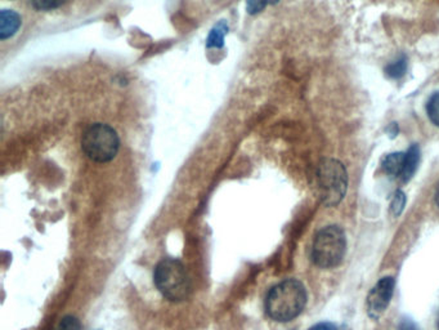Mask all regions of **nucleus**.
I'll return each mask as SVG.
<instances>
[{"label": "nucleus", "mask_w": 439, "mask_h": 330, "mask_svg": "<svg viewBox=\"0 0 439 330\" xmlns=\"http://www.w3.org/2000/svg\"><path fill=\"white\" fill-rule=\"evenodd\" d=\"M307 305V290L302 281L288 279L274 285L266 298V311L271 319L288 323L300 315Z\"/></svg>", "instance_id": "f257e3e1"}, {"label": "nucleus", "mask_w": 439, "mask_h": 330, "mask_svg": "<svg viewBox=\"0 0 439 330\" xmlns=\"http://www.w3.org/2000/svg\"><path fill=\"white\" fill-rule=\"evenodd\" d=\"M153 281L158 292L169 301H185L191 293V280L180 259L160 261L153 273Z\"/></svg>", "instance_id": "f03ea898"}, {"label": "nucleus", "mask_w": 439, "mask_h": 330, "mask_svg": "<svg viewBox=\"0 0 439 330\" xmlns=\"http://www.w3.org/2000/svg\"><path fill=\"white\" fill-rule=\"evenodd\" d=\"M317 185L320 200L324 207H336L348 190L346 166L336 159H324L317 169Z\"/></svg>", "instance_id": "7ed1b4c3"}, {"label": "nucleus", "mask_w": 439, "mask_h": 330, "mask_svg": "<svg viewBox=\"0 0 439 330\" xmlns=\"http://www.w3.org/2000/svg\"><path fill=\"white\" fill-rule=\"evenodd\" d=\"M346 251V232L339 226H327L315 237L312 259L321 268H334L341 263Z\"/></svg>", "instance_id": "20e7f679"}, {"label": "nucleus", "mask_w": 439, "mask_h": 330, "mask_svg": "<svg viewBox=\"0 0 439 330\" xmlns=\"http://www.w3.org/2000/svg\"><path fill=\"white\" fill-rule=\"evenodd\" d=\"M81 149L88 158L95 163H108L117 155L120 140L114 128L107 124L97 123L84 132L81 137Z\"/></svg>", "instance_id": "39448f33"}, {"label": "nucleus", "mask_w": 439, "mask_h": 330, "mask_svg": "<svg viewBox=\"0 0 439 330\" xmlns=\"http://www.w3.org/2000/svg\"><path fill=\"white\" fill-rule=\"evenodd\" d=\"M396 281L393 278H382L376 283L368 297V311L370 317L377 320L388 309L394 292Z\"/></svg>", "instance_id": "423d86ee"}, {"label": "nucleus", "mask_w": 439, "mask_h": 330, "mask_svg": "<svg viewBox=\"0 0 439 330\" xmlns=\"http://www.w3.org/2000/svg\"><path fill=\"white\" fill-rule=\"evenodd\" d=\"M21 26V17L15 11L3 9L0 12V39L6 40L15 35Z\"/></svg>", "instance_id": "0eeeda50"}, {"label": "nucleus", "mask_w": 439, "mask_h": 330, "mask_svg": "<svg viewBox=\"0 0 439 330\" xmlns=\"http://www.w3.org/2000/svg\"><path fill=\"white\" fill-rule=\"evenodd\" d=\"M418 161H420V147L416 144H411L410 149L406 152L404 172L401 176L404 182H409L415 176V173L418 171Z\"/></svg>", "instance_id": "6e6552de"}, {"label": "nucleus", "mask_w": 439, "mask_h": 330, "mask_svg": "<svg viewBox=\"0 0 439 330\" xmlns=\"http://www.w3.org/2000/svg\"><path fill=\"white\" fill-rule=\"evenodd\" d=\"M404 159L406 152H393L389 154L385 158L382 159V166L384 172L388 173L390 176H402L404 168Z\"/></svg>", "instance_id": "1a4fd4ad"}, {"label": "nucleus", "mask_w": 439, "mask_h": 330, "mask_svg": "<svg viewBox=\"0 0 439 330\" xmlns=\"http://www.w3.org/2000/svg\"><path fill=\"white\" fill-rule=\"evenodd\" d=\"M228 33V23L221 21L216 23L213 30L210 31L209 38L206 40L208 48H222L224 45V36Z\"/></svg>", "instance_id": "9d476101"}, {"label": "nucleus", "mask_w": 439, "mask_h": 330, "mask_svg": "<svg viewBox=\"0 0 439 330\" xmlns=\"http://www.w3.org/2000/svg\"><path fill=\"white\" fill-rule=\"evenodd\" d=\"M407 65H409L407 57L402 55L394 61H392L389 65H387L384 72L390 79H401V78H404V74L407 72Z\"/></svg>", "instance_id": "9b49d317"}, {"label": "nucleus", "mask_w": 439, "mask_h": 330, "mask_svg": "<svg viewBox=\"0 0 439 330\" xmlns=\"http://www.w3.org/2000/svg\"><path fill=\"white\" fill-rule=\"evenodd\" d=\"M425 110H426V115L429 118V120L435 127H439V92H434L429 97Z\"/></svg>", "instance_id": "f8f14e48"}, {"label": "nucleus", "mask_w": 439, "mask_h": 330, "mask_svg": "<svg viewBox=\"0 0 439 330\" xmlns=\"http://www.w3.org/2000/svg\"><path fill=\"white\" fill-rule=\"evenodd\" d=\"M406 201H407L406 194H404V191L398 190L394 196H393V200H392V204H390L392 215H394V217H399V215H402L404 205H406Z\"/></svg>", "instance_id": "ddd939ff"}, {"label": "nucleus", "mask_w": 439, "mask_h": 330, "mask_svg": "<svg viewBox=\"0 0 439 330\" xmlns=\"http://www.w3.org/2000/svg\"><path fill=\"white\" fill-rule=\"evenodd\" d=\"M54 330H81V324L78 317L67 315L59 322Z\"/></svg>", "instance_id": "4468645a"}, {"label": "nucleus", "mask_w": 439, "mask_h": 330, "mask_svg": "<svg viewBox=\"0 0 439 330\" xmlns=\"http://www.w3.org/2000/svg\"><path fill=\"white\" fill-rule=\"evenodd\" d=\"M66 0H31L33 6L37 11H53L61 7Z\"/></svg>", "instance_id": "2eb2a0df"}, {"label": "nucleus", "mask_w": 439, "mask_h": 330, "mask_svg": "<svg viewBox=\"0 0 439 330\" xmlns=\"http://www.w3.org/2000/svg\"><path fill=\"white\" fill-rule=\"evenodd\" d=\"M268 4H269L268 0H246V9H247V13L257 15V13H260Z\"/></svg>", "instance_id": "dca6fc26"}, {"label": "nucleus", "mask_w": 439, "mask_h": 330, "mask_svg": "<svg viewBox=\"0 0 439 330\" xmlns=\"http://www.w3.org/2000/svg\"><path fill=\"white\" fill-rule=\"evenodd\" d=\"M398 330H420L418 325L414 323L409 317H404L398 325Z\"/></svg>", "instance_id": "f3484780"}, {"label": "nucleus", "mask_w": 439, "mask_h": 330, "mask_svg": "<svg viewBox=\"0 0 439 330\" xmlns=\"http://www.w3.org/2000/svg\"><path fill=\"white\" fill-rule=\"evenodd\" d=\"M387 133H388V136L393 140V138H396L398 136V133H399V127H398V123H390L388 125V128H387Z\"/></svg>", "instance_id": "a211bd4d"}, {"label": "nucleus", "mask_w": 439, "mask_h": 330, "mask_svg": "<svg viewBox=\"0 0 439 330\" xmlns=\"http://www.w3.org/2000/svg\"><path fill=\"white\" fill-rule=\"evenodd\" d=\"M310 330H338L336 326L332 323H320L315 325Z\"/></svg>", "instance_id": "6ab92c4d"}, {"label": "nucleus", "mask_w": 439, "mask_h": 330, "mask_svg": "<svg viewBox=\"0 0 439 330\" xmlns=\"http://www.w3.org/2000/svg\"><path fill=\"white\" fill-rule=\"evenodd\" d=\"M434 200H435V204L439 207V183L438 186H437V190H435V195H434Z\"/></svg>", "instance_id": "aec40b11"}, {"label": "nucleus", "mask_w": 439, "mask_h": 330, "mask_svg": "<svg viewBox=\"0 0 439 330\" xmlns=\"http://www.w3.org/2000/svg\"><path fill=\"white\" fill-rule=\"evenodd\" d=\"M279 1H280V0H268L269 4H276V3H279Z\"/></svg>", "instance_id": "412c9836"}, {"label": "nucleus", "mask_w": 439, "mask_h": 330, "mask_svg": "<svg viewBox=\"0 0 439 330\" xmlns=\"http://www.w3.org/2000/svg\"><path fill=\"white\" fill-rule=\"evenodd\" d=\"M437 326H438V329H439V316H438V322H437Z\"/></svg>", "instance_id": "4be33fe9"}]
</instances>
